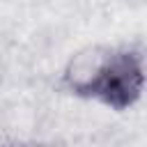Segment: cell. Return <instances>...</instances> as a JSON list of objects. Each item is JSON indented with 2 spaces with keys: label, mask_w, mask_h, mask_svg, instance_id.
Instances as JSON below:
<instances>
[{
  "label": "cell",
  "mask_w": 147,
  "mask_h": 147,
  "mask_svg": "<svg viewBox=\"0 0 147 147\" xmlns=\"http://www.w3.org/2000/svg\"><path fill=\"white\" fill-rule=\"evenodd\" d=\"M76 90L80 94L96 96L113 108H126L142 90V60L131 51L110 55V60L103 62L92 78L76 83Z\"/></svg>",
  "instance_id": "obj_1"
}]
</instances>
